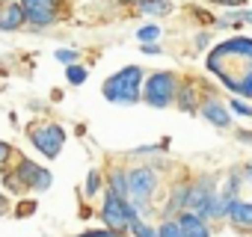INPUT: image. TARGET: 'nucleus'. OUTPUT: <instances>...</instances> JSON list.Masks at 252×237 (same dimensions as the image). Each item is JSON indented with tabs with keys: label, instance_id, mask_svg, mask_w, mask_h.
I'll return each instance as SVG.
<instances>
[{
	"label": "nucleus",
	"instance_id": "1",
	"mask_svg": "<svg viewBox=\"0 0 252 237\" xmlns=\"http://www.w3.org/2000/svg\"><path fill=\"white\" fill-rule=\"evenodd\" d=\"M208 71L240 98H252V39L234 36L208 54Z\"/></svg>",
	"mask_w": 252,
	"mask_h": 237
},
{
	"label": "nucleus",
	"instance_id": "2",
	"mask_svg": "<svg viewBox=\"0 0 252 237\" xmlns=\"http://www.w3.org/2000/svg\"><path fill=\"white\" fill-rule=\"evenodd\" d=\"M143 80H146V68L140 65H125L122 71H116L113 77L104 80L101 92L110 104H137L143 101Z\"/></svg>",
	"mask_w": 252,
	"mask_h": 237
},
{
	"label": "nucleus",
	"instance_id": "3",
	"mask_svg": "<svg viewBox=\"0 0 252 237\" xmlns=\"http://www.w3.org/2000/svg\"><path fill=\"white\" fill-rule=\"evenodd\" d=\"M178 86H181V80H178L175 71H155V74L146 77L143 101H146L149 107L163 110V107L175 104V98H178Z\"/></svg>",
	"mask_w": 252,
	"mask_h": 237
},
{
	"label": "nucleus",
	"instance_id": "4",
	"mask_svg": "<svg viewBox=\"0 0 252 237\" xmlns=\"http://www.w3.org/2000/svg\"><path fill=\"white\" fill-rule=\"evenodd\" d=\"M158 181H160V175H158V169L152 163L128 169V190L134 196V207H143V205L152 202V196L158 190Z\"/></svg>",
	"mask_w": 252,
	"mask_h": 237
},
{
	"label": "nucleus",
	"instance_id": "5",
	"mask_svg": "<svg viewBox=\"0 0 252 237\" xmlns=\"http://www.w3.org/2000/svg\"><path fill=\"white\" fill-rule=\"evenodd\" d=\"M101 216H104L107 228H113V231L122 234L125 228H131V219L140 216V213H137V207H134L128 199H119L116 193H107L104 207H101Z\"/></svg>",
	"mask_w": 252,
	"mask_h": 237
},
{
	"label": "nucleus",
	"instance_id": "6",
	"mask_svg": "<svg viewBox=\"0 0 252 237\" xmlns=\"http://www.w3.org/2000/svg\"><path fill=\"white\" fill-rule=\"evenodd\" d=\"M30 143L45 154V157H60L63 151V143H65V131L60 125H30Z\"/></svg>",
	"mask_w": 252,
	"mask_h": 237
},
{
	"label": "nucleus",
	"instance_id": "7",
	"mask_svg": "<svg viewBox=\"0 0 252 237\" xmlns=\"http://www.w3.org/2000/svg\"><path fill=\"white\" fill-rule=\"evenodd\" d=\"M15 175H18V181H21L24 187H30V190H48L51 181H54L48 169H42L39 163H33V160H27V157L15 166Z\"/></svg>",
	"mask_w": 252,
	"mask_h": 237
},
{
	"label": "nucleus",
	"instance_id": "8",
	"mask_svg": "<svg viewBox=\"0 0 252 237\" xmlns=\"http://www.w3.org/2000/svg\"><path fill=\"white\" fill-rule=\"evenodd\" d=\"M199 113H202V118L205 122H211L214 128H228L231 125V110L217 98V95H208V98H202V107H199Z\"/></svg>",
	"mask_w": 252,
	"mask_h": 237
},
{
	"label": "nucleus",
	"instance_id": "9",
	"mask_svg": "<svg viewBox=\"0 0 252 237\" xmlns=\"http://www.w3.org/2000/svg\"><path fill=\"white\" fill-rule=\"evenodd\" d=\"M202 89H199V83L196 80H181V86H178V98H175V104L184 110V113H199V107H202Z\"/></svg>",
	"mask_w": 252,
	"mask_h": 237
},
{
	"label": "nucleus",
	"instance_id": "10",
	"mask_svg": "<svg viewBox=\"0 0 252 237\" xmlns=\"http://www.w3.org/2000/svg\"><path fill=\"white\" fill-rule=\"evenodd\" d=\"M27 24V12L21 0H3V18H0V33H12Z\"/></svg>",
	"mask_w": 252,
	"mask_h": 237
},
{
	"label": "nucleus",
	"instance_id": "11",
	"mask_svg": "<svg viewBox=\"0 0 252 237\" xmlns=\"http://www.w3.org/2000/svg\"><path fill=\"white\" fill-rule=\"evenodd\" d=\"M178 225H181V237H211V228H208V219H202L196 210H181L178 216Z\"/></svg>",
	"mask_w": 252,
	"mask_h": 237
},
{
	"label": "nucleus",
	"instance_id": "12",
	"mask_svg": "<svg viewBox=\"0 0 252 237\" xmlns=\"http://www.w3.org/2000/svg\"><path fill=\"white\" fill-rule=\"evenodd\" d=\"M214 193H217V190H214V178H211V175H202V178L190 187V193H187V207L199 210V207L205 205V199L214 196Z\"/></svg>",
	"mask_w": 252,
	"mask_h": 237
},
{
	"label": "nucleus",
	"instance_id": "13",
	"mask_svg": "<svg viewBox=\"0 0 252 237\" xmlns=\"http://www.w3.org/2000/svg\"><path fill=\"white\" fill-rule=\"evenodd\" d=\"M228 222L237 231H252V202H234L228 210Z\"/></svg>",
	"mask_w": 252,
	"mask_h": 237
},
{
	"label": "nucleus",
	"instance_id": "14",
	"mask_svg": "<svg viewBox=\"0 0 252 237\" xmlns=\"http://www.w3.org/2000/svg\"><path fill=\"white\" fill-rule=\"evenodd\" d=\"M27 12V24L36 30H48L60 21V9H24Z\"/></svg>",
	"mask_w": 252,
	"mask_h": 237
},
{
	"label": "nucleus",
	"instance_id": "15",
	"mask_svg": "<svg viewBox=\"0 0 252 237\" xmlns=\"http://www.w3.org/2000/svg\"><path fill=\"white\" fill-rule=\"evenodd\" d=\"M137 9L149 18H166L172 15V0H137Z\"/></svg>",
	"mask_w": 252,
	"mask_h": 237
},
{
	"label": "nucleus",
	"instance_id": "16",
	"mask_svg": "<svg viewBox=\"0 0 252 237\" xmlns=\"http://www.w3.org/2000/svg\"><path fill=\"white\" fill-rule=\"evenodd\" d=\"M187 193H190V184H178L169 196V205H166V213H181V207H187Z\"/></svg>",
	"mask_w": 252,
	"mask_h": 237
},
{
	"label": "nucleus",
	"instance_id": "17",
	"mask_svg": "<svg viewBox=\"0 0 252 237\" xmlns=\"http://www.w3.org/2000/svg\"><path fill=\"white\" fill-rule=\"evenodd\" d=\"M110 193H116L119 199H128V196H131V190H128V172L116 169V172L110 175Z\"/></svg>",
	"mask_w": 252,
	"mask_h": 237
},
{
	"label": "nucleus",
	"instance_id": "18",
	"mask_svg": "<svg viewBox=\"0 0 252 237\" xmlns=\"http://www.w3.org/2000/svg\"><path fill=\"white\" fill-rule=\"evenodd\" d=\"M134 36H137V42H140V45H149V42H160L163 30H160V24H146V27H140Z\"/></svg>",
	"mask_w": 252,
	"mask_h": 237
},
{
	"label": "nucleus",
	"instance_id": "19",
	"mask_svg": "<svg viewBox=\"0 0 252 237\" xmlns=\"http://www.w3.org/2000/svg\"><path fill=\"white\" fill-rule=\"evenodd\" d=\"M65 77H68V83H71V86H80V83H86V77H89V71H86L83 65H77V62H71V65L65 68Z\"/></svg>",
	"mask_w": 252,
	"mask_h": 237
},
{
	"label": "nucleus",
	"instance_id": "20",
	"mask_svg": "<svg viewBox=\"0 0 252 237\" xmlns=\"http://www.w3.org/2000/svg\"><path fill=\"white\" fill-rule=\"evenodd\" d=\"M131 231H134V237H158V231H155L152 225H146L140 216L131 219Z\"/></svg>",
	"mask_w": 252,
	"mask_h": 237
},
{
	"label": "nucleus",
	"instance_id": "21",
	"mask_svg": "<svg viewBox=\"0 0 252 237\" xmlns=\"http://www.w3.org/2000/svg\"><path fill=\"white\" fill-rule=\"evenodd\" d=\"M24 9H60V0H21Z\"/></svg>",
	"mask_w": 252,
	"mask_h": 237
},
{
	"label": "nucleus",
	"instance_id": "22",
	"mask_svg": "<svg viewBox=\"0 0 252 237\" xmlns=\"http://www.w3.org/2000/svg\"><path fill=\"white\" fill-rule=\"evenodd\" d=\"M98 190H101V172H98V169H89V175H86V190H83V193H86V196H95Z\"/></svg>",
	"mask_w": 252,
	"mask_h": 237
},
{
	"label": "nucleus",
	"instance_id": "23",
	"mask_svg": "<svg viewBox=\"0 0 252 237\" xmlns=\"http://www.w3.org/2000/svg\"><path fill=\"white\" fill-rule=\"evenodd\" d=\"M158 237H181V225H178V219H166V222L160 225Z\"/></svg>",
	"mask_w": 252,
	"mask_h": 237
},
{
	"label": "nucleus",
	"instance_id": "24",
	"mask_svg": "<svg viewBox=\"0 0 252 237\" xmlns=\"http://www.w3.org/2000/svg\"><path fill=\"white\" fill-rule=\"evenodd\" d=\"M54 57H57L63 65H71V62H77V51H71V48H60Z\"/></svg>",
	"mask_w": 252,
	"mask_h": 237
},
{
	"label": "nucleus",
	"instance_id": "25",
	"mask_svg": "<svg viewBox=\"0 0 252 237\" xmlns=\"http://www.w3.org/2000/svg\"><path fill=\"white\" fill-rule=\"evenodd\" d=\"M166 148V143H158V146H143V148H134L131 154L134 157H143V154H158V151H163Z\"/></svg>",
	"mask_w": 252,
	"mask_h": 237
},
{
	"label": "nucleus",
	"instance_id": "26",
	"mask_svg": "<svg viewBox=\"0 0 252 237\" xmlns=\"http://www.w3.org/2000/svg\"><path fill=\"white\" fill-rule=\"evenodd\" d=\"M228 107H231L237 116H252V107H249V104H243L240 98H231V101H228Z\"/></svg>",
	"mask_w": 252,
	"mask_h": 237
},
{
	"label": "nucleus",
	"instance_id": "27",
	"mask_svg": "<svg viewBox=\"0 0 252 237\" xmlns=\"http://www.w3.org/2000/svg\"><path fill=\"white\" fill-rule=\"evenodd\" d=\"M12 154H15V151H12V146L0 140V169H3V166H6V163L12 160Z\"/></svg>",
	"mask_w": 252,
	"mask_h": 237
},
{
	"label": "nucleus",
	"instance_id": "28",
	"mask_svg": "<svg viewBox=\"0 0 252 237\" xmlns=\"http://www.w3.org/2000/svg\"><path fill=\"white\" fill-rule=\"evenodd\" d=\"M80 237H122V234L113 231V228H104V231H83Z\"/></svg>",
	"mask_w": 252,
	"mask_h": 237
},
{
	"label": "nucleus",
	"instance_id": "29",
	"mask_svg": "<svg viewBox=\"0 0 252 237\" xmlns=\"http://www.w3.org/2000/svg\"><path fill=\"white\" fill-rule=\"evenodd\" d=\"M208 45H211V36H208V33H196V48H199V51H205Z\"/></svg>",
	"mask_w": 252,
	"mask_h": 237
},
{
	"label": "nucleus",
	"instance_id": "30",
	"mask_svg": "<svg viewBox=\"0 0 252 237\" xmlns=\"http://www.w3.org/2000/svg\"><path fill=\"white\" fill-rule=\"evenodd\" d=\"M208 3H217V6H243L246 0H208Z\"/></svg>",
	"mask_w": 252,
	"mask_h": 237
},
{
	"label": "nucleus",
	"instance_id": "31",
	"mask_svg": "<svg viewBox=\"0 0 252 237\" xmlns=\"http://www.w3.org/2000/svg\"><path fill=\"white\" fill-rule=\"evenodd\" d=\"M140 51H143V54H149V57H155V54H160V48H158V42H149V45H143Z\"/></svg>",
	"mask_w": 252,
	"mask_h": 237
},
{
	"label": "nucleus",
	"instance_id": "32",
	"mask_svg": "<svg viewBox=\"0 0 252 237\" xmlns=\"http://www.w3.org/2000/svg\"><path fill=\"white\" fill-rule=\"evenodd\" d=\"M234 137H237V140H240L243 146H252V131H237Z\"/></svg>",
	"mask_w": 252,
	"mask_h": 237
},
{
	"label": "nucleus",
	"instance_id": "33",
	"mask_svg": "<svg viewBox=\"0 0 252 237\" xmlns=\"http://www.w3.org/2000/svg\"><path fill=\"white\" fill-rule=\"evenodd\" d=\"M6 210H9V202H6V196H3V193H0V216H3Z\"/></svg>",
	"mask_w": 252,
	"mask_h": 237
},
{
	"label": "nucleus",
	"instance_id": "34",
	"mask_svg": "<svg viewBox=\"0 0 252 237\" xmlns=\"http://www.w3.org/2000/svg\"><path fill=\"white\" fill-rule=\"evenodd\" d=\"M30 210H33V202H27V205H21V207H18V216H27Z\"/></svg>",
	"mask_w": 252,
	"mask_h": 237
},
{
	"label": "nucleus",
	"instance_id": "35",
	"mask_svg": "<svg viewBox=\"0 0 252 237\" xmlns=\"http://www.w3.org/2000/svg\"><path fill=\"white\" fill-rule=\"evenodd\" d=\"M243 178H246V181H252V163H246V166H243Z\"/></svg>",
	"mask_w": 252,
	"mask_h": 237
},
{
	"label": "nucleus",
	"instance_id": "36",
	"mask_svg": "<svg viewBox=\"0 0 252 237\" xmlns=\"http://www.w3.org/2000/svg\"><path fill=\"white\" fill-rule=\"evenodd\" d=\"M0 18H3V0H0Z\"/></svg>",
	"mask_w": 252,
	"mask_h": 237
}]
</instances>
